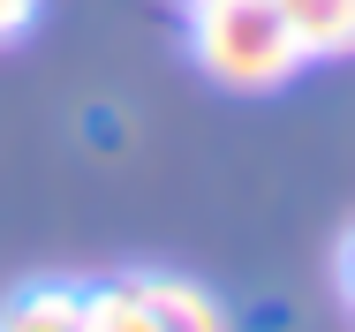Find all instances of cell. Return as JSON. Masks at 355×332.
Returning a JSON list of instances; mask_svg holds the SVG:
<instances>
[{
	"mask_svg": "<svg viewBox=\"0 0 355 332\" xmlns=\"http://www.w3.org/2000/svg\"><path fill=\"white\" fill-rule=\"evenodd\" d=\"M189 53L219 91H250V98L287 91L310 68L280 0H189Z\"/></svg>",
	"mask_w": 355,
	"mask_h": 332,
	"instance_id": "obj_1",
	"label": "cell"
},
{
	"mask_svg": "<svg viewBox=\"0 0 355 332\" xmlns=\"http://www.w3.org/2000/svg\"><path fill=\"white\" fill-rule=\"evenodd\" d=\"M302 61H355V0H280Z\"/></svg>",
	"mask_w": 355,
	"mask_h": 332,
	"instance_id": "obj_2",
	"label": "cell"
},
{
	"mask_svg": "<svg viewBox=\"0 0 355 332\" xmlns=\"http://www.w3.org/2000/svg\"><path fill=\"white\" fill-rule=\"evenodd\" d=\"M137 287L151 295V310H159L166 332H234L227 310H219L197 279H182V272H137Z\"/></svg>",
	"mask_w": 355,
	"mask_h": 332,
	"instance_id": "obj_3",
	"label": "cell"
},
{
	"mask_svg": "<svg viewBox=\"0 0 355 332\" xmlns=\"http://www.w3.org/2000/svg\"><path fill=\"white\" fill-rule=\"evenodd\" d=\"M83 317V287L69 279H31L0 302V332H76Z\"/></svg>",
	"mask_w": 355,
	"mask_h": 332,
	"instance_id": "obj_4",
	"label": "cell"
},
{
	"mask_svg": "<svg viewBox=\"0 0 355 332\" xmlns=\"http://www.w3.org/2000/svg\"><path fill=\"white\" fill-rule=\"evenodd\" d=\"M76 332H166V325H159L151 295L137 287V272H121V279L83 287V317H76Z\"/></svg>",
	"mask_w": 355,
	"mask_h": 332,
	"instance_id": "obj_5",
	"label": "cell"
},
{
	"mask_svg": "<svg viewBox=\"0 0 355 332\" xmlns=\"http://www.w3.org/2000/svg\"><path fill=\"white\" fill-rule=\"evenodd\" d=\"M31 23H38V0H0V46L31 38Z\"/></svg>",
	"mask_w": 355,
	"mask_h": 332,
	"instance_id": "obj_6",
	"label": "cell"
},
{
	"mask_svg": "<svg viewBox=\"0 0 355 332\" xmlns=\"http://www.w3.org/2000/svg\"><path fill=\"white\" fill-rule=\"evenodd\" d=\"M340 295H348V302H355V234H348V242H340Z\"/></svg>",
	"mask_w": 355,
	"mask_h": 332,
	"instance_id": "obj_7",
	"label": "cell"
}]
</instances>
